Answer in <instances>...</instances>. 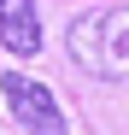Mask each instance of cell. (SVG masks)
<instances>
[{
  "label": "cell",
  "instance_id": "1",
  "mask_svg": "<svg viewBox=\"0 0 129 135\" xmlns=\"http://www.w3.org/2000/svg\"><path fill=\"white\" fill-rule=\"evenodd\" d=\"M64 53L88 76H100V82H123L129 76V6L82 12L76 24L64 30Z\"/></svg>",
  "mask_w": 129,
  "mask_h": 135
},
{
  "label": "cell",
  "instance_id": "2",
  "mask_svg": "<svg viewBox=\"0 0 129 135\" xmlns=\"http://www.w3.org/2000/svg\"><path fill=\"white\" fill-rule=\"evenodd\" d=\"M0 88H6L12 118L24 123L29 135H64V112H59V100H53V94H47L35 76H24V71H6V76H0Z\"/></svg>",
  "mask_w": 129,
  "mask_h": 135
},
{
  "label": "cell",
  "instance_id": "3",
  "mask_svg": "<svg viewBox=\"0 0 129 135\" xmlns=\"http://www.w3.org/2000/svg\"><path fill=\"white\" fill-rule=\"evenodd\" d=\"M0 47H12L18 59L41 53V18L29 0H0Z\"/></svg>",
  "mask_w": 129,
  "mask_h": 135
}]
</instances>
